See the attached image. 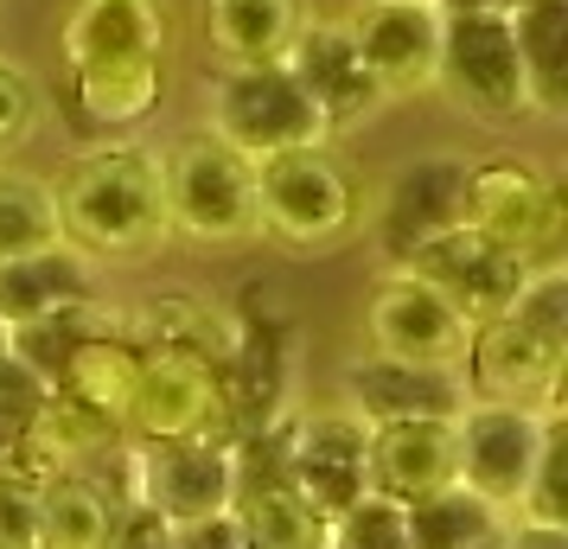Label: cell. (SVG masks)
Wrapping results in <instances>:
<instances>
[{
    "mask_svg": "<svg viewBox=\"0 0 568 549\" xmlns=\"http://www.w3.org/2000/svg\"><path fill=\"white\" fill-rule=\"evenodd\" d=\"M64 90L90 129H141L173 83V7L166 0H71L64 27Z\"/></svg>",
    "mask_w": 568,
    "mask_h": 549,
    "instance_id": "1",
    "label": "cell"
},
{
    "mask_svg": "<svg viewBox=\"0 0 568 549\" xmlns=\"http://www.w3.org/2000/svg\"><path fill=\"white\" fill-rule=\"evenodd\" d=\"M58 236L83 262H148L173 243L166 224V185H160V154L134 141H103L90 154L64 160L52 180Z\"/></svg>",
    "mask_w": 568,
    "mask_h": 549,
    "instance_id": "2",
    "label": "cell"
},
{
    "mask_svg": "<svg viewBox=\"0 0 568 549\" xmlns=\"http://www.w3.org/2000/svg\"><path fill=\"white\" fill-rule=\"evenodd\" d=\"M568 365V268L537 262L505 314L473 326L460 384L473 403H517V409H556Z\"/></svg>",
    "mask_w": 568,
    "mask_h": 549,
    "instance_id": "3",
    "label": "cell"
},
{
    "mask_svg": "<svg viewBox=\"0 0 568 549\" xmlns=\"http://www.w3.org/2000/svg\"><path fill=\"white\" fill-rule=\"evenodd\" d=\"M364 231V192L333 148L256 160V236L287 256H333Z\"/></svg>",
    "mask_w": 568,
    "mask_h": 549,
    "instance_id": "4",
    "label": "cell"
},
{
    "mask_svg": "<svg viewBox=\"0 0 568 549\" xmlns=\"http://www.w3.org/2000/svg\"><path fill=\"white\" fill-rule=\"evenodd\" d=\"M166 224L199 250H243L256 243V160L224 148L217 134H180L160 154Z\"/></svg>",
    "mask_w": 568,
    "mask_h": 549,
    "instance_id": "5",
    "label": "cell"
},
{
    "mask_svg": "<svg viewBox=\"0 0 568 549\" xmlns=\"http://www.w3.org/2000/svg\"><path fill=\"white\" fill-rule=\"evenodd\" d=\"M231 365H217L205 352L180 345H141V390L129 409V447H160V441H205L231 435Z\"/></svg>",
    "mask_w": 568,
    "mask_h": 549,
    "instance_id": "6",
    "label": "cell"
},
{
    "mask_svg": "<svg viewBox=\"0 0 568 549\" xmlns=\"http://www.w3.org/2000/svg\"><path fill=\"white\" fill-rule=\"evenodd\" d=\"M556 416H562V403L556 409H517V403H473L466 396V409L454 416V486L486 498L498 518H517Z\"/></svg>",
    "mask_w": 568,
    "mask_h": 549,
    "instance_id": "7",
    "label": "cell"
},
{
    "mask_svg": "<svg viewBox=\"0 0 568 549\" xmlns=\"http://www.w3.org/2000/svg\"><path fill=\"white\" fill-rule=\"evenodd\" d=\"M205 134L243 160H275L294 148H326V122L313 115L307 90L287 78V64H250V71H217L205 90Z\"/></svg>",
    "mask_w": 568,
    "mask_h": 549,
    "instance_id": "8",
    "label": "cell"
},
{
    "mask_svg": "<svg viewBox=\"0 0 568 549\" xmlns=\"http://www.w3.org/2000/svg\"><path fill=\"white\" fill-rule=\"evenodd\" d=\"M435 90H447L479 122H524V115H537L530 78H524V58H517V39H511L505 13H440Z\"/></svg>",
    "mask_w": 568,
    "mask_h": 549,
    "instance_id": "9",
    "label": "cell"
},
{
    "mask_svg": "<svg viewBox=\"0 0 568 549\" xmlns=\"http://www.w3.org/2000/svg\"><path fill=\"white\" fill-rule=\"evenodd\" d=\"M460 224L537 268L562 243V192L530 160H479L460 180Z\"/></svg>",
    "mask_w": 568,
    "mask_h": 549,
    "instance_id": "10",
    "label": "cell"
},
{
    "mask_svg": "<svg viewBox=\"0 0 568 549\" xmlns=\"http://www.w3.org/2000/svg\"><path fill=\"white\" fill-rule=\"evenodd\" d=\"M364 333H371V358L460 377L466 345H473V319L447 294L415 282L409 268H384V282L371 288V307H364Z\"/></svg>",
    "mask_w": 568,
    "mask_h": 549,
    "instance_id": "11",
    "label": "cell"
},
{
    "mask_svg": "<svg viewBox=\"0 0 568 549\" xmlns=\"http://www.w3.org/2000/svg\"><path fill=\"white\" fill-rule=\"evenodd\" d=\"M231 492H236V441L231 435L129 447V498L122 505H141V511L166 518L173 530L231 511Z\"/></svg>",
    "mask_w": 568,
    "mask_h": 549,
    "instance_id": "12",
    "label": "cell"
},
{
    "mask_svg": "<svg viewBox=\"0 0 568 549\" xmlns=\"http://www.w3.org/2000/svg\"><path fill=\"white\" fill-rule=\"evenodd\" d=\"M345 39L358 52L364 78L377 90V103H403V96H428L440 78V7H352Z\"/></svg>",
    "mask_w": 568,
    "mask_h": 549,
    "instance_id": "13",
    "label": "cell"
},
{
    "mask_svg": "<svg viewBox=\"0 0 568 549\" xmlns=\"http://www.w3.org/2000/svg\"><path fill=\"white\" fill-rule=\"evenodd\" d=\"M389 268H409L415 282H428L435 294H447L454 307H460L473 326L491 314H505L524 288V275H530V262L511 256V250H498L491 236L466 231V224H447L435 231L428 243H415L403 262H389Z\"/></svg>",
    "mask_w": 568,
    "mask_h": 549,
    "instance_id": "14",
    "label": "cell"
},
{
    "mask_svg": "<svg viewBox=\"0 0 568 549\" xmlns=\"http://www.w3.org/2000/svg\"><path fill=\"white\" fill-rule=\"evenodd\" d=\"M364 441H371V428H364L352 409H307V416L294 421L282 435V472L287 486L307 498L320 518L333 523L345 505H358L371 486H364Z\"/></svg>",
    "mask_w": 568,
    "mask_h": 549,
    "instance_id": "15",
    "label": "cell"
},
{
    "mask_svg": "<svg viewBox=\"0 0 568 549\" xmlns=\"http://www.w3.org/2000/svg\"><path fill=\"white\" fill-rule=\"evenodd\" d=\"M338 409H352L364 428L384 421H454L466 409V384L447 370H415V365H389V358H352L338 377Z\"/></svg>",
    "mask_w": 568,
    "mask_h": 549,
    "instance_id": "16",
    "label": "cell"
},
{
    "mask_svg": "<svg viewBox=\"0 0 568 549\" xmlns=\"http://www.w3.org/2000/svg\"><path fill=\"white\" fill-rule=\"evenodd\" d=\"M268 447H275L268 460H256L250 447H236L231 511L243 518L256 549H326V518L287 486V472H282V435H268Z\"/></svg>",
    "mask_w": 568,
    "mask_h": 549,
    "instance_id": "17",
    "label": "cell"
},
{
    "mask_svg": "<svg viewBox=\"0 0 568 549\" xmlns=\"http://www.w3.org/2000/svg\"><path fill=\"white\" fill-rule=\"evenodd\" d=\"M364 486L371 498L415 505L454 486V421H384L364 441Z\"/></svg>",
    "mask_w": 568,
    "mask_h": 549,
    "instance_id": "18",
    "label": "cell"
},
{
    "mask_svg": "<svg viewBox=\"0 0 568 549\" xmlns=\"http://www.w3.org/2000/svg\"><path fill=\"white\" fill-rule=\"evenodd\" d=\"M287 78L307 90L313 115L326 122V141L377 109V90H371V78H364V64H358V52H352V39H345L338 20H307V32L287 52Z\"/></svg>",
    "mask_w": 568,
    "mask_h": 549,
    "instance_id": "19",
    "label": "cell"
},
{
    "mask_svg": "<svg viewBox=\"0 0 568 549\" xmlns=\"http://www.w3.org/2000/svg\"><path fill=\"white\" fill-rule=\"evenodd\" d=\"M52 390L83 409V416L97 421L103 435H129V409H134V390H141V345L122 333V326H109L97 339H83L64 365H58Z\"/></svg>",
    "mask_w": 568,
    "mask_h": 549,
    "instance_id": "20",
    "label": "cell"
},
{
    "mask_svg": "<svg viewBox=\"0 0 568 549\" xmlns=\"http://www.w3.org/2000/svg\"><path fill=\"white\" fill-rule=\"evenodd\" d=\"M97 262H83L78 250H39V256H20V262H0V333H27L39 319L52 314H71L83 301H97Z\"/></svg>",
    "mask_w": 568,
    "mask_h": 549,
    "instance_id": "21",
    "label": "cell"
},
{
    "mask_svg": "<svg viewBox=\"0 0 568 549\" xmlns=\"http://www.w3.org/2000/svg\"><path fill=\"white\" fill-rule=\"evenodd\" d=\"M460 160H415L384 185V211H377V236H384L389 262H403L415 243H428L435 231L460 224Z\"/></svg>",
    "mask_w": 568,
    "mask_h": 549,
    "instance_id": "22",
    "label": "cell"
},
{
    "mask_svg": "<svg viewBox=\"0 0 568 549\" xmlns=\"http://www.w3.org/2000/svg\"><path fill=\"white\" fill-rule=\"evenodd\" d=\"M307 20V0H205V45L224 58V71L287 64Z\"/></svg>",
    "mask_w": 568,
    "mask_h": 549,
    "instance_id": "23",
    "label": "cell"
},
{
    "mask_svg": "<svg viewBox=\"0 0 568 549\" xmlns=\"http://www.w3.org/2000/svg\"><path fill=\"white\" fill-rule=\"evenodd\" d=\"M122 498H109L90 472H52L32 492V549H109Z\"/></svg>",
    "mask_w": 568,
    "mask_h": 549,
    "instance_id": "24",
    "label": "cell"
},
{
    "mask_svg": "<svg viewBox=\"0 0 568 549\" xmlns=\"http://www.w3.org/2000/svg\"><path fill=\"white\" fill-rule=\"evenodd\" d=\"M505 20H511L537 115H562L568 109V0H511Z\"/></svg>",
    "mask_w": 568,
    "mask_h": 549,
    "instance_id": "25",
    "label": "cell"
},
{
    "mask_svg": "<svg viewBox=\"0 0 568 549\" xmlns=\"http://www.w3.org/2000/svg\"><path fill=\"white\" fill-rule=\"evenodd\" d=\"M403 518H409V549H491L505 530V518L466 486H440V492L415 498V505H403Z\"/></svg>",
    "mask_w": 568,
    "mask_h": 549,
    "instance_id": "26",
    "label": "cell"
},
{
    "mask_svg": "<svg viewBox=\"0 0 568 549\" xmlns=\"http://www.w3.org/2000/svg\"><path fill=\"white\" fill-rule=\"evenodd\" d=\"M58 205H52V180H39L27 166H0V262L39 256L58 250Z\"/></svg>",
    "mask_w": 568,
    "mask_h": 549,
    "instance_id": "27",
    "label": "cell"
},
{
    "mask_svg": "<svg viewBox=\"0 0 568 549\" xmlns=\"http://www.w3.org/2000/svg\"><path fill=\"white\" fill-rule=\"evenodd\" d=\"M45 396H52V384L7 345V352H0V467H13V454L27 447L32 421L45 409Z\"/></svg>",
    "mask_w": 568,
    "mask_h": 549,
    "instance_id": "28",
    "label": "cell"
},
{
    "mask_svg": "<svg viewBox=\"0 0 568 549\" xmlns=\"http://www.w3.org/2000/svg\"><path fill=\"white\" fill-rule=\"evenodd\" d=\"M326 549H409V518H403V505L364 492L358 505H345L326 523Z\"/></svg>",
    "mask_w": 568,
    "mask_h": 549,
    "instance_id": "29",
    "label": "cell"
},
{
    "mask_svg": "<svg viewBox=\"0 0 568 549\" xmlns=\"http://www.w3.org/2000/svg\"><path fill=\"white\" fill-rule=\"evenodd\" d=\"M39 129V78L20 58H0V166L13 148H27Z\"/></svg>",
    "mask_w": 568,
    "mask_h": 549,
    "instance_id": "30",
    "label": "cell"
},
{
    "mask_svg": "<svg viewBox=\"0 0 568 549\" xmlns=\"http://www.w3.org/2000/svg\"><path fill=\"white\" fill-rule=\"evenodd\" d=\"M32 479L0 467V549H32Z\"/></svg>",
    "mask_w": 568,
    "mask_h": 549,
    "instance_id": "31",
    "label": "cell"
},
{
    "mask_svg": "<svg viewBox=\"0 0 568 549\" xmlns=\"http://www.w3.org/2000/svg\"><path fill=\"white\" fill-rule=\"evenodd\" d=\"M173 549H256L250 530L236 511H217V518H199V523H180L173 530Z\"/></svg>",
    "mask_w": 568,
    "mask_h": 549,
    "instance_id": "32",
    "label": "cell"
},
{
    "mask_svg": "<svg viewBox=\"0 0 568 549\" xmlns=\"http://www.w3.org/2000/svg\"><path fill=\"white\" fill-rule=\"evenodd\" d=\"M109 549H173V523L154 518V511H141V505H122Z\"/></svg>",
    "mask_w": 568,
    "mask_h": 549,
    "instance_id": "33",
    "label": "cell"
},
{
    "mask_svg": "<svg viewBox=\"0 0 568 549\" xmlns=\"http://www.w3.org/2000/svg\"><path fill=\"white\" fill-rule=\"evenodd\" d=\"M498 549H568V523H530V518H505Z\"/></svg>",
    "mask_w": 568,
    "mask_h": 549,
    "instance_id": "34",
    "label": "cell"
},
{
    "mask_svg": "<svg viewBox=\"0 0 568 549\" xmlns=\"http://www.w3.org/2000/svg\"><path fill=\"white\" fill-rule=\"evenodd\" d=\"M440 13H511V0H440Z\"/></svg>",
    "mask_w": 568,
    "mask_h": 549,
    "instance_id": "35",
    "label": "cell"
},
{
    "mask_svg": "<svg viewBox=\"0 0 568 549\" xmlns=\"http://www.w3.org/2000/svg\"><path fill=\"white\" fill-rule=\"evenodd\" d=\"M364 7H440V0H364Z\"/></svg>",
    "mask_w": 568,
    "mask_h": 549,
    "instance_id": "36",
    "label": "cell"
},
{
    "mask_svg": "<svg viewBox=\"0 0 568 549\" xmlns=\"http://www.w3.org/2000/svg\"><path fill=\"white\" fill-rule=\"evenodd\" d=\"M0 352H7V333H0Z\"/></svg>",
    "mask_w": 568,
    "mask_h": 549,
    "instance_id": "37",
    "label": "cell"
}]
</instances>
